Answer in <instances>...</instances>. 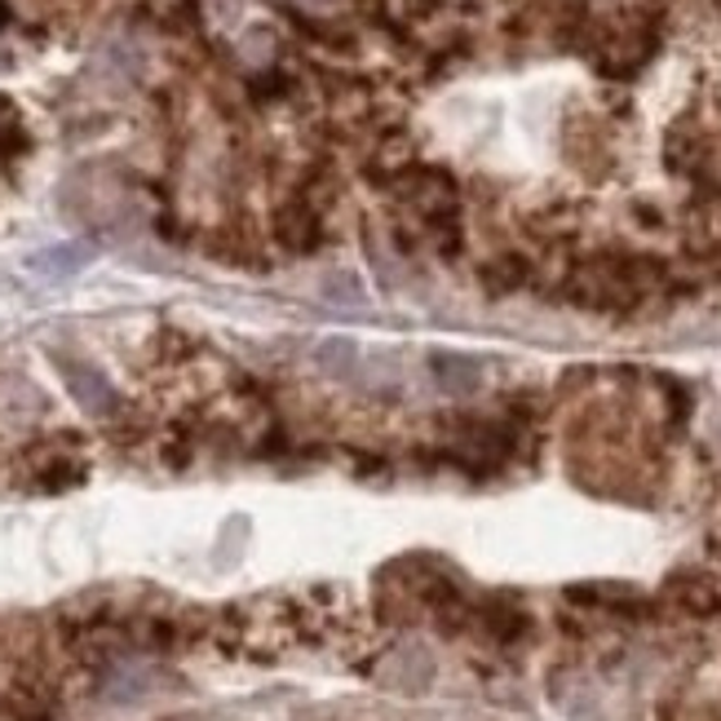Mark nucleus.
Segmentation results:
<instances>
[{"mask_svg":"<svg viewBox=\"0 0 721 721\" xmlns=\"http://www.w3.org/2000/svg\"><path fill=\"white\" fill-rule=\"evenodd\" d=\"M430 372H434V385L443 395H474L483 385V363L470 359V355H451V350H434L430 355Z\"/></svg>","mask_w":721,"mask_h":721,"instance_id":"obj_1","label":"nucleus"},{"mask_svg":"<svg viewBox=\"0 0 721 721\" xmlns=\"http://www.w3.org/2000/svg\"><path fill=\"white\" fill-rule=\"evenodd\" d=\"M62 381H67L72 389V399L94 412V417H107L115 408V389L107 385V376L98 368H85V363H62Z\"/></svg>","mask_w":721,"mask_h":721,"instance_id":"obj_2","label":"nucleus"},{"mask_svg":"<svg viewBox=\"0 0 721 721\" xmlns=\"http://www.w3.org/2000/svg\"><path fill=\"white\" fill-rule=\"evenodd\" d=\"M89 261H94V248L80 244V239H67V244H49V248L32 252L27 266H32L36 275H45V279H67V275L85 271Z\"/></svg>","mask_w":721,"mask_h":721,"instance_id":"obj_3","label":"nucleus"},{"mask_svg":"<svg viewBox=\"0 0 721 721\" xmlns=\"http://www.w3.org/2000/svg\"><path fill=\"white\" fill-rule=\"evenodd\" d=\"M314 363L327 372V376H350L355 363H359V346L350 337H327L319 350H314Z\"/></svg>","mask_w":721,"mask_h":721,"instance_id":"obj_4","label":"nucleus"}]
</instances>
